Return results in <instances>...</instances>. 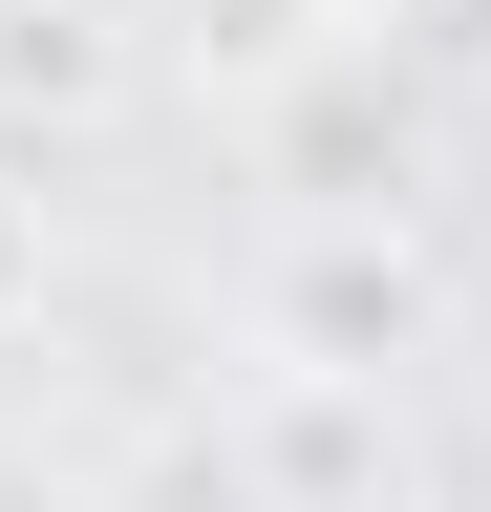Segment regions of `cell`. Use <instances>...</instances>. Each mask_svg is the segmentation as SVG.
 I'll return each mask as SVG.
<instances>
[{"instance_id":"6da1fadb","label":"cell","mask_w":491,"mask_h":512,"mask_svg":"<svg viewBox=\"0 0 491 512\" xmlns=\"http://www.w3.org/2000/svg\"><path fill=\"white\" fill-rule=\"evenodd\" d=\"M257 150H278V192H299V214H385V192H406V64L342 22V43L257 107Z\"/></svg>"},{"instance_id":"7a4b0ae2","label":"cell","mask_w":491,"mask_h":512,"mask_svg":"<svg viewBox=\"0 0 491 512\" xmlns=\"http://www.w3.org/2000/svg\"><path fill=\"white\" fill-rule=\"evenodd\" d=\"M342 22L385 43V64H470V43H491V0H342Z\"/></svg>"},{"instance_id":"3957f363","label":"cell","mask_w":491,"mask_h":512,"mask_svg":"<svg viewBox=\"0 0 491 512\" xmlns=\"http://www.w3.org/2000/svg\"><path fill=\"white\" fill-rule=\"evenodd\" d=\"M0 512H86V491H65V470H22V448H0Z\"/></svg>"},{"instance_id":"277c9868","label":"cell","mask_w":491,"mask_h":512,"mask_svg":"<svg viewBox=\"0 0 491 512\" xmlns=\"http://www.w3.org/2000/svg\"><path fill=\"white\" fill-rule=\"evenodd\" d=\"M342 512H427V491H406V470H385V491H342Z\"/></svg>"}]
</instances>
